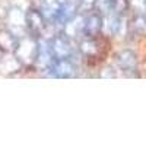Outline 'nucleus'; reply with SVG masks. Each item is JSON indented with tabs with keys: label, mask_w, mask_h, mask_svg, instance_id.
Listing matches in <instances>:
<instances>
[{
	"label": "nucleus",
	"mask_w": 146,
	"mask_h": 146,
	"mask_svg": "<svg viewBox=\"0 0 146 146\" xmlns=\"http://www.w3.org/2000/svg\"><path fill=\"white\" fill-rule=\"evenodd\" d=\"M118 63L121 64V67H124V69H133V67H135L136 60H135V56H133L131 53L124 51L123 54L120 56V58H118Z\"/></svg>",
	"instance_id": "obj_1"
}]
</instances>
